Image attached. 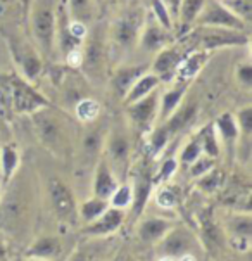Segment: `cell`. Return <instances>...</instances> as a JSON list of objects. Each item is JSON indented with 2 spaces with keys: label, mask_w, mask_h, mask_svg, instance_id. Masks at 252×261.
<instances>
[{
  "label": "cell",
  "mask_w": 252,
  "mask_h": 261,
  "mask_svg": "<svg viewBox=\"0 0 252 261\" xmlns=\"http://www.w3.org/2000/svg\"><path fill=\"white\" fill-rule=\"evenodd\" d=\"M237 80L244 88H249L252 87V64L250 61H244L237 66Z\"/></svg>",
  "instance_id": "44"
},
{
  "label": "cell",
  "mask_w": 252,
  "mask_h": 261,
  "mask_svg": "<svg viewBox=\"0 0 252 261\" xmlns=\"http://www.w3.org/2000/svg\"><path fill=\"white\" fill-rule=\"evenodd\" d=\"M197 111H199V108L195 102H185V104L181 102L180 108L162 123H164V126L167 128L170 135L175 139V137L180 135L188 125H192L193 119L197 118Z\"/></svg>",
  "instance_id": "25"
},
{
  "label": "cell",
  "mask_w": 252,
  "mask_h": 261,
  "mask_svg": "<svg viewBox=\"0 0 252 261\" xmlns=\"http://www.w3.org/2000/svg\"><path fill=\"white\" fill-rule=\"evenodd\" d=\"M171 42H175L173 32H167L166 28H162V26L152 17V14L147 11L142 33H140V38H138V45L136 47H138L140 50L147 52V54H157L161 48L170 45Z\"/></svg>",
  "instance_id": "16"
},
{
  "label": "cell",
  "mask_w": 252,
  "mask_h": 261,
  "mask_svg": "<svg viewBox=\"0 0 252 261\" xmlns=\"http://www.w3.org/2000/svg\"><path fill=\"white\" fill-rule=\"evenodd\" d=\"M24 261H48V259H40V258H26Z\"/></svg>",
  "instance_id": "51"
},
{
  "label": "cell",
  "mask_w": 252,
  "mask_h": 261,
  "mask_svg": "<svg viewBox=\"0 0 252 261\" xmlns=\"http://www.w3.org/2000/svg\"><path fill=\"white\" fill-rule=\"evenodd\" d=\"M102 113V106L94 97H81L76 104H74V116L83 125H90L99 119Z\"/></svg>",
  "instance_id": "28"
},
{
  "label": "cell",
  "mask_w": 252,
  "mask_h": 261,
  "mask_svg": "<svg viewBox=\"0 0 252 261\" xmlns=\"http://www.w3.org/2000/svg\"><path fill=\"white\" fill-rule=\"evenodd\" d=\"M63 253V239L61 236H54V233H43V236L37 237L30 244L28 251H26V258H40L55 261Z\"/></svg>",
  "instance_id": "23"
},
{
  "label": "cell",
  "mask_w": 252,
  "mask_h": 261,
  "mask_svg": "<svg viewBox=\"0 0 252 261\" xmlns=\"http://www.w3.org/2000/svg\"><path fill=\"white\" fill-rule=\"evenodd\" d=\"M47 196L52 213L63 225L74 227L78 220V202L73 189L61 176H50L47 182Z\"/></svg>",
  "instance_id": "6"
},
{
  "label": "cell",
  "mask_w": 252,
  "mask_h": 261,
  "mask_svg": "<svg viewBox=\"0 0 252 261\" xmlns=\"http://www.w3.org/2000/svg\"><path fill=\"white\" fill-rule=\"evenodd\" d=\"M107 207H109V202L105 201V199L92 196L90 199L83 201L81 204H78V220L83 225L92 223L94 220L99 218Z\"/></svg>",
  "instance_id": "31"
},
{
  "label": "cell",
  "mask_w": 252,
  "mask_h": 261,
  "mask_svg": "<svg viewBox=\"0 0 252 261\" xmlns=\"http://www.w3.org/2000/svg\"><path fill=\"white\" fill-rule=\"evenodd\" d=\"M225 182H227V175L218 166L211 168L207 173L195 178V187L201 190L202 194H216L221 189H225Z\"/></svg>",
  "instance_id": "30"
},
{
  "label": "cell",
  "mask_w": 252,
  "mask_h": 261,
  "mask_svg": "<svg viewBox=\"0 0 252 261\" xmlns=\"http://www.w3.org/2000/svg\"><path fill=\"white\" fill-rule=\"evenodd\" d=\"M149 12L152 14L154 19L157 21L159 24L162 26V28H166L167 32H175V23L173 19H171L170 12H167V9L162 6L161 0H150V9Z\"/></svg>",
  "instance_id": "41"
},
{
  "label": "cell",
  "mask_w": 252,
  "mask_h": 261,
  "mask_svg": "<svg viewBox=\"0 0 252 261\" xmlns=\"http://www.w3.org/2000/svg\"><path fill=\"white\" fill-rule=\"evenodd\" d=\"M214 166H216V159L206 156V154H201V156H199L195 161L188 166V175L195 180V178H199V176L207 173V171H209L211 168H214Z\"/></svg>",
  "instance_id": "42"
},
{
  "label": "cell",
  "mask_w": 252,
  "mask_h": 261,
  "mask_svg": "<svg viewBox=\"0 0 252 261\" xmlns=\"http://www.w3.org/2000/svg\"><path fill=\"white\" fill-rule=\"evenodd\" d=\"M201 154H202L201 139H199V134H195L187 144L183 145V147H181L178 158H176V159H178V165L190 166L199 156H201Z\"/></svg>",
  "instance_id": "39"
},
{
  "label": "cell",
  "mask_w": 252,
  "mask_h": 261,
  "mask_svg": "<svg viewBox=\"0 0 252 261\" xmlns=\"http://www.w3.org/2000/svg\"><path fill=\"white\" fill-rule=\"evenodd\" d=\"M131 199H133V192H131V185L126 182H121L118 185V189L114 190V194L109 197V206L118 207V210L128 211L131 206Z\"/></svg>",
  "instance_id": "38"
},
{
  "label": "cell",
  "mask_w": 252,
  "mask_h": 261,
  "mask_svg": "<svg viewBox=\"0 0 252 261\" xmlns=\"http://www.w3.org/2000/svg\"><path fill=\"white\" fill-rule=\"evenodd\" d=\"M104 159L107 161L110 170L116 173V176L121 182H126L128 165H130L131 158V140L126 130L123 128H116V130L105 134L104 140Z\"/></svg>",
  "instance_id": "8"
},
{
  "label": "cell",
  "mask_w": 252,
  "mask_h": 261,
  "mask_svg": "<svg viewBox=\"0 0 252 261\" xmlns=\"http://www.w3.org/2000/svg\"><path fill=\"white\" fill-rule=\"evenodd\" d=\"M69 17L74 21H79L83 24H88L94 17L95 4L94 0H66Z\"/></svg>",
  "instance_id": "34"
},
{
  "label": "cell",
  "mask_w": 252,
  "mask_h": 261,
  "mask_svg": "<svg viewBox=\"0 0 252 261\" xmlns=\"http://www.w3.org/2000/svg\"><path fill=\"white\" fill-rule=\"evenodd\" d=\"M55 7L57 0H33L26 14L35 48L47 59L55 56Z\"/></svg>",
  "instance_id": "3"
},
{
  "label": "cell",
  "mask_w": 252,
  "mask_h": 261,
  "mask_svg": "<svg viewBox=\"0 0 252 261\" xmlns=\"http://www.w3.org/2000/svg\"><path fill=\"white\" fill-rule=\"evenodd\" d=\"M197 134H199V139H201L202 154H206V156H209L213 159H218L219 152H221V144L218 140V135H216V130H214L213 123L202 126Z\"/></svg>",
  "instance_id": "33"
},
{
  "label": "cell",
  "mask_w": 252,
  "mask_h": 261,
  "mask_svg": "<svg viewBox=\"0 0 252 261\" xmlns=\"http://www.w3.org/2000/svg\"><path fill=\"white\" fill-rule=\"evenodd\" d=\"M11 54L14 57L16 66L19 68V76H23L26 82L33 83L42 76L43 59L37 48L11 40Z\"/></svg>",
  "instance_id": "14"
},
{
  "label": "cell",
  "mask_w": 252,
  "mask_h": 261,
  "mask_svg": "<svg viewBox=\"0 0 252 261\" xmlns=\"http://www.w3.org/2000/svg\"><path fill=\"white\" fill-rule=\"evenodd\" d=\"M109 261H138V258L131 251H118Z\"/></svg>",
  "instance_id": "46"
},
{
  "label": "cell",
  "mask_w": 252,
  "mask_h": 261,
  "mask_svg": "<svg viewBox=\"0 0 252 261\" xmlns=\"http://www.w3.org/2000/svg\"><path fill=\"white\" fill-rule=\"evenodd\" d=\"M176 261H199L197 253H187V254H181L180 258H176Z\"/></svg>",
  "instance_id": "47"
},
{
  "label": "cell",
  "mask_w": 252,
  "mask_h": 261,
  "mask_svg": "<svg viewBox=\"0 0 252 261\" xmlns=\"http://www.w3.org/2000/svg\"><path fill=\"white\" fill-rule=\"evenodd\" d=\"M33 121L35 134L45 149L50 150L54 156H68L71 150L73 139L69 134L68 121L57 114L52 106L38 109L37 113L30 114Z\"/></svg>",
  "instance_id": "1"
},
{
  "label": "cell",
  "mask_w": 252,
  "mask_h": 261,
  "mask_svg": "<svg viewBox=\"0 0 252 261\" xmlns=\"http://www.w3.org/2000/svg\"><path fill=\"white\" fill-rule=\"evenodd\" d=\"M233 14H237L242 21L249 23L250 21V0H221Z\"/></svg>",
  "instance_id": "43"
},
{
  "label": "cell",
  "mask_w": 252,
  "mask_h": 261,
  "mask_svg": "<svg viewBox=\"0 0 252 261\" xmlns=\"http://www.w3.org/2000/svg\"><path fill=\"white\" fill-rule=\"evenodd\" d=\"M209 59H211V52L201 50V48H193V50H190L188 54L180 61L178 68H176V73H175V78L190 83L192 80H195L199 74H201L202 69L206 68V64L209 63Z\"/></svg>",
  "instance_id": "22"
},
{
  "label": "cell",
  "mask_w": 252,
  "mask_h": 261,
  "mask_svg": "<svg viewBox=\"0 0 252 261\" xmlns=\"http://www.w3.org/2000/svg\"><path fill=\"white\" fill-rule=\"evenodd\" d=\"M171 140H173V137L170 135L167 128L164 126V123H156V125L152 126V130L149 132L147 152L152 158H157L162 150H166V147L170 145Z\"/></svg>",
  "instance_id": "29"
},
{
  "label": "cell",
  "mask_w": 252,
  "mask_h": 261,
  "mask_svg": "<svg viewBox=\"0 0 252 261\" xmlns=\"http://www.w3.org/2000/svg\"><path fill=\"white\" fill-rule=\"evenodd\" d=\"M131 185V192H133V199H131V206H130V216L131 220H138L142 216L145 206H147L150 196H152L154 190V182H152V173L147 166L140 168L138 173L135 176V182L130 184Z\"/></svg>",
  "instance_id": "17"
},
{
  "label": "cell",
  "mask_w": 252,
  "mask_h": 261,
  "mask_svg": "<svg viewBox=\"0 0 252 261\" xmlns=\"http://www.w3.org/2000/svg\"><path fill=\"white\" fill-rule=\"evenodd\" d=\"M206 0H181L178 17H176V24L185 28V33H188L190 28H193L195 17L199 16L201 9L204 7Z\"/></svg>",
  "instance_id": "32"
},
{
  "label": "cell",
  "mask_w": 252,
  "mask_h": 261,
  "mask_svg": "<svg viewBox=\"0 0 252 261\" xmlns=\"http://www.w3.org/2000/svg\"><path fill=\"white\" fill-rule=\"evenodd\" d=\"M193 26L249 32V23H245V21H242L237 14H233L221 0H206L204 7L201 9L199 16L195 17Z\"/></svg>",
  "instance_id": "10"
},
{
  "label": "cell",
  "mask_w": 252,
  "mask_h": 261,
  "mask_svg": "<svg viewBox=\"0 0 252 261\" xmlns=\"http://www.w3.org/2000/svg\"><path fill=\"white\" fill-rule=\"evenodd\" d=\"M114 0H94L95 7H107L109 4H113Z\"/></svg>",
  "instance_id": "49"
},
{
  "label": "cell",
  "mask_w": 252,
  "mask_h": 261,
  "mask_svg": "<svg viewBox=\"0 0 252 261\" xmlns=\"http://www.w3.org/2000/svg\"><path fill=\"white\" fill-rule=\"evenodd\" d=\"M145 71H149V64L118 66L113 71V74H110V80H109L110 92H113L119 100H123L128 92H130V88L133 87V83L142 76Z\"/></svg>",
  "instance_id": "18"
},
{
  "label": "cell",
  "mask_w": 252,
  "mask_h": 261,
  "mask_svg": "<svg viewBox=\"0 0 252 261\" xmlns=\"http://www.w3.org/2000/svg\"><path fill=\"white\" fill-rule=\"evenodd\" d=\"M161 78L157 76V74H154L152 71H145L142 76H140L136 82L133 83V87L130 88V92L126 94V97L123 99V104H131L135 102V100L142 99V97L152 94L154 90H157L159 85H161Z\"/></svg>",
  "instance_id": "26"
},
{
  "label": "cell",
  "mask_w": 252,
  "mask_h": 261,
  "mask_svg": "<svg viewBox=\"0 0 252 261\" xmlns=\"http://www.w3.org/2000/svg\"><path fill=\"white\" fill-rule=\"evenodd\" d=\"M180 202V190L175 185L162 184L159 185L157 192H156V204L161 210H173L175 206H178Z\"/></svg>",
  "instance_id": "35"
},
{
  "label": "cell",
  "mask_w": 252,
  "mask_h": 261,
  "mask_svg": "<svg viewBox=\"0 0 252 261\" xmlns=\"http://www.w3.org/2000/svg\"><path fill=\"white\" fill-rule=\"evenodd\" d=\"M145 16H147V9L138 4H131L125 11L119 12L107 28V47H113L121 54H128L136 48Z\"/></svg>",
  "instance_id": "2"
},
{
  "label": "cell",
  "mask_w": 252,
  "mask_h": 261,
  "mask_svg": "<svg viewBox=\"0 0 252 261\" xmlns=\"http://www.w3.org/2000/svg\"><path fill=\"white\" fill-rule=\"evenodd\" d=\"M9 83H11L12 108H14L17 114H33L38 109L52 106L50 100L42 92H38L32 83L26 82L19 74H14V76L9 78Z\"/></svg>",
  "instance_id": "11"
},
{
  "label": "cell",
  "mask_w": 252,
  "mask_h": 261,
  "mask_svg": "<svg viewBox=\"0 0 252 261\" xmlns=\"http://www.w3.org/2000/svg\"><path fill=\"white\" fill-rule=\"evenodd\" d=\"M105 134H100V130H90L83 137L81 149L88 158H100L104 147Z\"/></svg>",
  "instance_id": "37"
},
{
  "label": "cell",
  "mask_w": 252,
  "mask_h": 261,
  "mask_svg": "<svg viewBox=\"0 0 252 261\" xmlns=\"http://www.w3.org/2000/svg\"><path fill=\"white\" fill-rule=\"evenodd\" d=\"M32 2L33 0H17V4L21 6V11H23L24 16L28 14V9H30V6H32Z\"/></svg>",
  "instance_id": "48"
},
{
  "label": "cell",
  "mask_w": 252,
  "mask_h": 261,
  "mask_svg": "<svg viewBox=\"0 0 252 261\" xmlns=\"http://www.w3.org/2000/svg\"><path fill=\"white\" fill-rule=\"evenodd\" d=\"M173 85L166 88L164 92H159V111H157V123L166 121L167 118L173 114L176 109L180 108L183 102L185 95H187L188 85L187 82H181V80H173Z\"/></svg>",
  "instance_id": "19"
},
{
  "label": "cell",
  "mask_w": 252,
  "mask_h": 261,
  "mask_svg": "<svg viewBox=\"0 0 252 261\" xmlns=\"http://www.w3.org/2000/svg\"><path fill=\"white\" fill-rule=\"evenodd\" d=\"M119 184H121V180L110 170L107 161L104 158H99L94 171V182H92V192H94V196L109 201V197L114 194V190L118 189Z\"/></svg>",
  "instance_id": "20"
},
{
  "label": "cell",
  "mask_w": 252,
  "mask_h": 261,
  "mask_svg": "<svg viewBox=\"0 0 252 261\" xmlns=\"http://www.w3.org/2000/svg\"><path fill=\"white\" fill-rule=\"evenodd\" d=\"M21 187H17V182L14 185V190H9L7 196L0 197V230L6 232L11 237H21L28 232L30 228V215L32 207L26 201L24 194H21Z\"/></svg>",
  "instance_id": "5"
},
{
  "label": "cell",
  "mask_w": 252,
  "mask_h": 261,
  "mask_svg": "<svg viewBox=\"0 0 252 261\" xmlns=\"http://www.w3.org/2000/svg\"><path fill=\"white\" fill-rule=\"evenodd\" d=\"M156 261H176V259L171 258V256H157Z\"/></svg>",
  "instance_id": "50"
},
{
  "label": "cell",
  "mask_w": 252,
  "mask_h": 261,
  "mask_svg": "<svg viewBox=\"0 0 252 261\" xmlns=\"http://www.w3.org/2000/svg\"><path fill=\"white\" fill-rule=\"evenodd\" d=\"M126 118L130 126L138 134L150 132L152 126L157 123V111H159V88L152 94L142 97L131 104H126Z\"/></svg>",
  "instance_id": "12"
},
{
  "label": "cell",
  "mask_w": 252,
  "mask_h": 261,
  "mask_svg": "<svg viewBox=\"0 0 252 261\" xmlns=\"http://www.w3.org/2000/svg\"><path fill=\"white\" fill-rule=\"evenodd\" d=\"M216 135H218L219 144H225V149L227 152L233 154L237 149V142H238V126H237V119L233 113H221L216 121L213 123Z\"/></svg>",
  "instance_id": "24"
},
{
  "label": "cell",
  "mask_w": 252,
  "mask_h": 261,
  "mask_svg": "<svg viewBox=\"0 0 252 261\" xmlns=\"http://www.w3.org/2000/svg\"><path fill=\"white\" fill-rule=\"evenodd\" d=\"M173 225L175 223L170 218L149 216V218H144L142 222H138V225H136V237H138V241L142 244L156 246Z\"/></svg>",
  "instance_id": "21"
},
{
  "label": "cell",
  "mask_w": 252,
  "mask_h": 261,
  "mask_svg": "<svg viewBox=\"0 0 252 261\" xmlns=\"http://www.w3.org/2000/svg\"><path fill=\"white\" fill-rule=\"evenodd\" d=\"M161 2H162V6L167 9L171 19H173V23L176 24V17H178V11H180L181 0H161Z\"/></svg>",
  "instance_id": "45"
},
{
  "label": "cell",
  "mask_w": 252,
  "mask_h": 261,
  "mask_svg": "<svg viewBox=\"0 0 252 261\" xmlns=\"http://www.w3.org/2000/svg\"><path fill=\"white\" fill-rule=\"evenodd\" d=\"M250 213H235L228 220V237H250Z\"/></svg>",
  "instance_id": "36"
},
{
  "label": "cell",
  "mask_w": 252,
  "mask_h": 261,
  "mask_svg": "<svg viewBox=\"0 0 252 261\" xmlns=\"http://www.w3.org/2000/svg\"><path fill=\"white\" fill-rule=\"evenodd\" d=\"M19 163V149L14 144L0 145V178L4 180V184H9L14 178Z\"/></svg>",
  "instance_id": "27"
},
{
  "label": "cell",
  "mask_w": 252,
  "mask_h": 261,
  "mask_svg": "<svg viewBox=\"0 0 252 261\" xmlns=\"http://www.w3.org/2000/svg\"><path fill=\"white\" fill-rule=\"evenodd\" d=\"M195 48V40H193L192 33H185L183 38L178 42H171L170 45L157 52L154 56V61L150 64V71L157 74L161 78V82H167L175 80L176 68H178L180 61L188 54L190 50Z\"/></svg>",
  "instance_id": "7"
},
{
  "label": "cell",
  "mask_w": 252,
  "mask_h": 261,
  "mask_svg": "<svg viewBox=\"0 0 252 261\" xmlns=\"http://www.w3.org/2000/svg\"><path fill=\"white\" fill-rule=\"evenodd\" d=\"M178 159L175 156L173 158H166L164 161L161 163V166H157L156 173L152 175V182L154 185H162V184H167L171 178L175 176L176 170H178Z\"/></svg>",
  "instance_id": "40"
},
{
  "label": "cell",
  "mask_w": 252,
  "mask_h": 261,
  "mask_svg": "<svg viewBox=\"0 0 252 261\" xmlns=\"http://www.w3.org/2000/svg\"><path fill=\"white\" fill-rule=\"evenodd\" d=\"M128 211L118 210V207H107L102 215L92 223L83 225L81 232L90 239H105L119 232V228L125 225Z\"/></svg>",
  "instance_id": "15"
},
{
  "label": "cell",
  "mask_w": 252,
  "mask_h": 261,
  "mask_svg": "<svg viewBox=\"0 0 252 261\" xmlns=\"http://www.w3.org/2000/svg\"><path fill=\"white\" fill-rule=\"evenodd\" d=\"M107 28L95 26L94 30H88L81 47V64L79 69L85 74V78L94 85H99L105 78L107 69Z\"/></svg>",
  "instance_id": "4"
},
{
  "label": "cell",
  "mask_w": 252,
  "mask_h": 261,
  "mask_svg": "<svg viewBox=\"0 0 252 261\" xmlns=\"http://www.w3.org/2000/svg\"><path fill=\"white\" fill-rule=\"evenodd\" d=\"M192 37L195 40V48L207 52L230 47H247L250 40L249 32H238V30L227 28H201V26H195Z\"/></svg>",
  "instance_id": "9"
},
{
  "label": "cell",
  "mask_w": 252,
  "mask_h": 261,
  "mask_svg": "<svg viewBox=\"0 0 252 261\" xmlns=\"http://www.w3.org/2000/svg\"><path fill=\"white\" fill-rule=\"evenodd\" d=\"M2 194H4V192H2V185H0V197H2Z\"/></svg>",
  "instance_id": "52"
},
{
  "label": "cell",
  "mask_w": 252,
  "mask_h": 261,
  "mask_svg": "<svg viewBox=\"0 0 252 261\" xmlns=\"http://www.w3.org/2000/svg\"><path fill=\"white\" fill-rule=\"evenodd\" d=\"M197 236H193L187 227L173 225L156 244V253L157 256H171L176 259L181 254L197 253Z\"/></svg>",
  "instance_id": "13"
}]
</instances>
